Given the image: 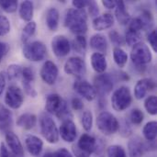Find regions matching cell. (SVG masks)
Masks as SVG:
<instances>
[{
    "label": "cell",
    "instance_id": "obj_25",
    "mask_svg": "<svg viewBox=\"0 0 157 157\" xmlns=\"http://www.w3.org/2000/svg\"><path fill=\"white\" fill-rule=\"evenodd\" d=\"M60 13L57 8L51 7L47 10L46 13V25L48 29L52 31H55L59 26Z\"/></svg>",
    "mask_w": 157,
    "mask_h": 157
},
{
    "label": "cell",
    "instance_id": "obj_8",
    "mask_svg": "<svg viewBox=\"0 0 157 157\" xmlns=\"http://www.w3.org/2000/svg\"><path fill=\"white\" fill-rule=\"evenodd\" d=\"M94 88L97 95L100 97H105L109 95L114 86L113 78L109 74H100L94 78Z\"/></svg>",
    "mask_w": 157,
    "mask_h": 157
},
{
    "label": "cell",
    "instance_id": "obj_42",
    "mask_svg": "<svg viewBox=\"0 0 157 157\" xmlns=\"http://www.w3.org/2000/svg\"><path fill=\"white\" fill-rule=\"evenodd\" d=\"M109 36L110 40H111L114 44L118 45V47L122 46V45L125 43L124 38H123L117 30H111V31L109 33Z\"/></svg>",
    "mask_w": 157,
    "mask_h": 157
},
{
    "label": "cell",
    "instance_id": "obj_10",
    "mask_svg": "<svg viewBox=\"0 0 157 157\" xmlns=\"http://www.w3.org/2000/svg\"><path fill=\"white\" fill-rule=\"evenodd\" d=\"M24 101V96L22 90L17 86H10L6 92L5 103L7 107L13 109H19Z\"/></svg>",
    "mask_w": 157,
    "mask_h": 157
},
{
    "label": "cell",
    "instance_id": "obj_51",
    "mask_svg": "<svg viewBox=\"0 0 157 157\" xmlns=\"http://www.w3.org/2000/svg\"><path fill=\"white\" fill-rule=\"evenodd\" d=\"M73 153L75 157H90V155H88L86 153H84L83 151H81L76 145L73 146Z\"/></svg>",
    "mask_w": 157,
    "mask_h": 157
},
{
    "label": "cell",
    "instance_id": "obj_23",
    "mask_svg": "<svg viewBox=\"0 0 157 157\" xmlns=\"http://www.w3.org/2000/svg\"><path fill=\"white\" fill-rule=\"evenodd\" d=\"M115 17L118 22L121 25H127L131 19V16L127 11L125 3L123 1H116Z\"/></svg>",
    "mask_w": 157,
    "mask_h": 157
},
{
    "label": "cell",
    "instance_id": "obj_48",
    "mask_svg": "<svg viewBox=\"0 0 157 157\" xmlns=\"http://www.w3.org/2000/svg\"><path fill=\"white\" fill-rule=\"evenodd\" d=\"M0 157H17L15 155H13L10 151H8L7 147L6 146L5 144H1V147H0Z\"/></svg>",
    "mask_w": 157,
    "mask_h": 157
},
{
    "label": "cell",
    "instance_id": "obj_44",
    "mask_svg": "<svg viewBox=\"0 0 157 157\" xmlns=\"http://www.w3.org/2000/svg\"><path fill=\"white\" fill-rule=\"evenodd\" d=\"M87 7H88L89 13H90L91 16L96 17V16L98 15V13H99L98 6V4L95 1H89L88 5H87Z\"/></svg>",
    "mask_w": 157,
    "mask_h": 157
},
{
    "label": "cell",
    "instance_id": "obj_38",
    "mask_svg": "<svg viewBox=\"0 0 157 157\" xmlns=\"http://www.w3.org/2000/svg\"><path fill=\"white\" fill-rule=\"evenodd\" d=\"M128 29H132V30H135V31L141 32V30L143 29H144V22H143L142 18L140 17H134V18H131L129 23H128Z\"/></svg>",
    "mask_w": 157,
    "mask_h": 157
},
{
    "label": "cell",
    "instance_id": "obj_3",
    "mask_svg": "<svg viewBox=\"0 0 157 157\" xmlns=\"http://www.w3.org/2000/svg\"><path fill=\"white\" fill-rule=\"evenodd\" d=\"M97 127L104 135L110 136L115 134L120 129L118 119L109 111H102L97 118Z\"/></svg>",
    "mask_w": 157,
    "mask_h": 157
},
{
    "label": "cell",
    "instance_id": "obj_6",
    "mask_svg": "<svg viewBox=\"0 0 157 157\" xmlns=\"http://www.w3.org/2000/svg\"><path fill=\"white\" fill-rule=\"evenodd\" d=\"M131 60L137 67H144L153 60L150 48L144 42L135 44L131 52Z\"/></svg>",
    "mask_w": 157,
    "mask_h": 157
},
{
    "label": "cell",
    "instance_id": "obj_9",
    "mask_svg": "<svg viewBox=\"0 0 157 157\" xmlns=\"http://www.w3.org/2000/svg\"><path fill=\"white\" fill-rule=\"evenodd\" d=\"M63 70L69 75L81 77L86 72V65L85 61L80 57H71L65 62Z\"/></svg>",
    "mask_w": 157,
    "mask_h": 157
},
{
    "label": "cell",
    "instance_id": "obj_7",
    "mask_svg": "<svg viewBox=\"0 0 157 157\" xmlns=\"http://www.w3.org/2000/svg\"><path fill=\"white\" fill-rule=\"evenodd\" d=\"M22 52L27 60L31 62H40L46 57L47 48L43 42L35 40L26 43L23 47Z\"/></svg>",
    "mask_w": 157,
    "mask_h": 157
},
{
    "label": "cell",
    "instance_id": "obj_50",
    "mask_svg": "<svg viewBox=\"0 0 157 157\" xmlns=\"http://www.w3.org/2000/svg\"><path fill=\"white\" fill-rule=\"evenodd\" d=\"M6 74L4 72H0V96L4 92V89L6 87Z\"/></svg>",
    "mask_w": 157,
    "mask_h": 157
},
{
    "label": "cell",
    "instance_id": "obj_1",
    "mask_svg": "<svg viewBox=\"0 0 157 157\" xmlns=\"http://www.w3.org/2000/svg\"><path fill=\"white\" fill-rule=\"evenodd\" d=\"M64 26L70 29L72 33L83 35L87 31V17L85 10L70 8L64 17Z\"/></svg>",
    "mask_w": 157,
    "mask_h": 157
},
{
    "label": "cell",
    "instance_id": "obj_35",
    "mask_svg": "<svg viewBox=\"0 0 157 157\" xmlns=\"http://www.w3.org/2000/svg\"><path fill=\"white\" fill-rule=\"evenodd\" d=\"M81 124L86 132H90L93 127V114L91 111L86 110L81 117Z\"/></svg>",
    "mask_w": 157,
    "mask_h": 157
},
{
    "label": "cell",
    "instance_id": "obj_47",
    "mask_svg": "<svg viewBox=\"0 0 157 157\" xmlns=\"http://www.w3.org/2000/svg\"><path fill=\"white\" fill-rule=\"evenodd\" d=\"M71 104H72V108L75 110H78L79 111V110H82L84 109V103H83V101L79 98H72Z\"/></svg>",
    "mask_w": 157,
    "mask_h": 157
},
{
    "label": "cell",
    "instance_id": "obj_32",
    "mask_svg": "<svg viewBox=\"0 0 157 157\" xmlns=\"http://www.w3.org/2000/svg\"><path fill=\"white\" fill-rule=\"evenodd\" d=\"M141 32L132 30V29H127L125 33V42L129 46H134L135 44L141 42Z\"/></svg>",
    "mask_w": 157,
    "mask_h": 157
},
{
    "label": "cell",
    "instance_id": "obj_43",
    "mask_svg": "<svg viewBox=\"0 0 157 157\" xmlns=\"http://www.w3.org/2000/svg\"><path fill=\"white\" fill-rule=\"evenodd\" d=\"M149 43H150V46L152 47L153 51L155 52H157V42H156V30H152L149 35H148V38H147Z\"/></svg>",
    "mask_w": 157,
    "mask_h": 157
},
{
    "label": "cell",
    "instance_id": "obj_33",
    "mask_svg": "<svg viewBox=\"0 0 157 157\" xmlns=\"http://www.w3.org/2000/svg\"><path fill=\"white\" fill-rule=\"evenodd\" d=\"M108 157H127L125 149L121 145H110L107 150Z\"/></svg>",
    "mask_w": 157,
    "mask_h": 157
},
{
    "label": "cell",
    "instance_id": "obj_45",
    "mask_svg": "<svg viewBox=\"0 0 157 157\" xmlns=\"http://www.w3.org/2000/svg\"><path fill=\"white\" fill-rule=\"evenodd\" d=\"M87 0H74L72 2V5L74 6V8L75 9H79V10H84V8L87 7L88 5Z\"/></svg>",
    "mask_w": 157,
    "mask_h": 157
},
{
    "label": "cell",
    "instance_id": "obj_36",
    "mask_svg": "<svg viewBox=\"0 0 157 157\" xmlns=\"http://www.w3.org/2000/svg\"><path fill=\"white\" fill-rule=\"evenodd\" d=\"M22 67L18 64H10L7 68L6 75L9 80L18 79L22 75Z\"/></svg>",
    "mask_w": 157,
    "mask_h": 157
},
{
    "label": "cell",
    "instance_id": "obj_28",
    "mask_svg": "<svg viewBox=\"0 0 157 157\" xmlns=\"http://www.w3.org/2000/svg\"><path fill=\"white\" fill-rule=\"evenodd\" d=\"M143 134L146 141L148 142H154L156 139L157 134V124L156 121H149L147 122L144 129H143Z\"/></svg>",
    "mask_w": 157,
    "mask_h": 157
},
{
    "label": "cell",
    "instance_id": "obj_20",
    "mask_svg": "<svg viewBox=\"0 0 157 157\" xmlns=\"http://www.w3.org/2000/svg\"><path fill=\"white\" fill-rule=\"evenodd\" d=\"M90 46L93 50L96 51V52L104 54L108 51L107 38L102 34L97 33L90 38Z\"/></svg>",
    "mask_w": 157,
    "mask_h": 157
},
{
    "label": "cell",
    "instance_id": "obj_17",
    "mask_svg": "<svg viewBox=\"0 0 157 157\" xmlns=\"http://www.w3.org/2000/svg\"><path fill=\"white\" fill-rule=\"evenodd\" d=\"M6 143L10 152L17 157H22L24 155V149L19 141L18 137L12 132H6Z\"/></svg>",
    "mask_w": 157,
    "mask_h": 157
},
{
    "label": "cell",
    "instance_id": "obj_30",
    "mask_svg": "<svg viewBox=\"0 0 157 157\" xmlns=\"http://www.w3.org/2000/svg\"><path fill=\"white\" fill-rule=\"evenodd\" d=\"M86 39L83 35H77L72 41L71 48L77 53L84 54L86 51Z\"/></svg>",
    "mask_w": 157,
    "mask_h": 157
},
{
    "label": "cell",
    "instance_id": "obj_34",
    "mask_svg": "<svg viewBox=\"0 0 157 157\" xmlns=\"http://www.w3.org/2000/svg\"><path fill=\"white\" fill-rule=\"evenodd\" d=\"M144 108L150 115H156L157 99L155 96H149L144 101Z\"/></svg>",
    "mask_w": 157,
    "mask_h": 157
},
{
    "label": "cell",
    "instance_id": "obj_21",
    "mask_svg": "<svg viewBox=\"0 0 157 157\" xmlns=\"http://www.w3.org/2000/svg\"><path fill=\"white\" fill-rule=\"evenodd\" d=\"M91 65L94 71L98 74H104L108 67V63L105 54L94 52L91 55Z\"/></svg>",
    "mask_w": 157,
    "mask_h": 157
},
{
    "label": "cell",
    "instance_id": "obj_37",
    "mask_svg": "<svg viewBox=\"0 0 157 157\" xmlns=\"http://www.w3.org/2000/svg\"><path fill=\"white\" fill-rule=\"evenodd\" d=\"M17 1L15 0H3L0 1V7L6 13H14L17 8Z\"/></svg>",
    "mask_w": 157,
    "mask_h": 157
},
{
    "label": "cell",
    "instance_id": "obj_53",
    "mask_svg": "<svg viewBox=\"0 0 157 157\" xmlns=\"http://www.w3.org/2000/svg\"><path fill=\"white\" fill-rule=\"evenodd\" d=\"M43 157H54L53 156V153H46Z\"/></svg>",
    "mask_w": 157,
    "mask_h": 157
},
{
    "label": "cell",
    "instance_id": "obj_49",
    "mask_svg": "<svg viewBox=\"0 0 157 157\" xmlns=\"http://www.w3.org/2000/svg\"><path fill=\"white\" fill-rule=\"evenodd\" d=\"M54 157H73V155L65 148H61L53 153Z\"/></svg>",
    "mask_w": 157,
    "mask_h": 157
},
{
    "label": "cell",
    "instance_id": "obj_13",
    "mask_svg": "<svg viewBox=\"0 0 157 157\" xmlns=\"http://www.w3.org/2000/svg\"><path fill=\"white\" fill-rule=\"evenodd\" d=\"M58 75H59L58 67L53 62L46 61L43 63L40 69V77L45 84L49 86L54 85L58 78Z\"/></svg>",
    "mask_w": 157,
    "mask_h": 157
},
{
    "label": "cell",
    "instance_id": "obj_39",
    "mask_svg": "<svg viewBox=\"0 0 157 157\" xmlns=\"http://www.w3.org/2000/svg\"><path fill=\"white\" fill-rule=\"evenodd\" d=\"M21 76H22V79H23V83L34 84L35 75H34V71L30 67H24L22 69Z\"/></svg>",
    "mask_w": 157,
    "mask_h": 157
},
{
    "label": "cell",
    "instance_id": "obj_41",
    "mask_svg": "<svg viewBox=\"0 0 157 157\" xmlns=\"http://www.w3.org/2000/svg\"><path fill=\"white\" fill-rule=\"evenodd\" d=\"M10 31V21L5 16H0V36H5Z\"/></svg>",
    "mask_w": 157,
    "mask_h": 157
},
{
    "label": "cell",
    "instance_id": "obj_52",
    "mask_svg": "<svg viewBox=\"0 0 157 157\" xmlns=\"http://www.w3.org/2000/svg\"><path fill=\"white\" fill-rule=\"evenodd\" d=\"M102 5L106 8H108V9H115V7H116V1L104 0V1H102Z\"/></svg>",
    "mask_w": 157,
    "mask_h": 157
},
{
    "label": "cell",
    "instance_id": "obj_29",
    "mask_svg": "<svg viewBox=\"0 0 157 157\" xmlns=\"http://www.w3.org/2000/svg\"><path fill=\"white\" fill-rule=\"evenodd\" d=\"M113 59H114L115 63L120 68H123L127 64L128 54L121 47H115L114 50H113Z\"/></svg>",
    "mask_w": 157,
    "mask_h": 157
},
{
    "label": "cell",
    "instance_id": "obj_5",
    "mask_svg": "<svg viewBox=\"0 0 157 157\" xmlns=\"http://www.w3.org/2000/svg\"><path fill=\"white\" fill-rule=\"evenodd\" d=\"M132 101L131 90L128 86H122L116 89L111 97V105L116 111H123L127 109Z\"/></svg>",
    "mask_w": 157,
    "mask_h": 157
},
{
    "label": "cell",
    "instance_id": "obj_16",
    "mask_svg": "<svg viewBox=\"0 0 157 157\" xmlns=\"http://www.w3.org/2000/svg\"><path fill=\"white\" fill-rule=\"evenodd\" d=\"M76 146L88 155L95 153L96 150L98 149L97 140L92 135L87 133H84L80 136Z\"/></svg>",
    "mask_w": 157,
    "mask_h": 157
},
{
    "label": "cell",
    "instance_id": "obj_11",
    "mask_svg": "<svg viewBox=\"0 0 157 157\" xmlns=\"http://www.w3.org/2000/svg\"><path fill=\"white\" fill-rule=\"evenodd\" d=\"M52 50L57 57H64L69 54L71 51V43L69 40L63 35L55 36L51 42Z\"/></svg>",
    "mask_w": 157,
    "mask_h": 157
},
{
    "label": "cell",
    "instance_id": "obj_24",
    "mask_svg": "<svg viewBox=\"0 0 157 157\" xmlns=\"http://www.w3.org/2000/svg\"><path fill=\"white\" fill-rule=\"evenodd\" d=\"M129 154L131 157H142L145 152V145L139 137H135L129 142Z\"/></svg>",
    "mask_w": 157,
    "mask_h": 157
},
{
    "label": "cell",
    "instance_id": "obj_40",
    "mask_svg": "<svg viewBox=\"0 0 157 157\" xmlns=\"http://www.w3.org/2000/svg\"><path fill=\"white\" fill-rule=\"evenodd\" d=\"M144 116L142 110L138 109H134L132 110L131 114H130V120L132 121V123L135 124V125H139L144 121Z\"/></svg>",
    "mask_w": 157,
    "mask_h": 157
},
{
    "label": "cell",
    "instance_id": "obj_15",
    "mask_svg": "<svg viewBox=\"0 0 157 157\" xmlns=\"http://www.w3.org/2000/svg\"><path fill=\"white\" fill-rule=\"evenodd\" d=\"M155 82L152 78H144L139 80L134 87V97L136 99H143L148 93L155 88Z\"/></svg>",
    "mask_w": 157,
    "mask_h": 157
},
{
    "label": "cell",
    "instance_id": "obj_18",
    "mask_svg": "<svg viewBox=\"0 0 157 157\" xmlns=\"http://www.w3.org/2000/svg\"><path fill=\"white\" fill-rule=\"evenodd\" d=\"M114 16L110 13H105L99 17H96L93 20L92 27L95 30L102 31L111 28L114 25Z\"/></svg>",
    "mask_w": 157,
    "mask_h": 157
},
{
    "label": "cell",
    "instance_id": "obj_12",
    "mask_svg": "<svg viewBox=\"0 0 157 157\" xmlns=\"http://www.w3.org/2000/svg\"><path fill=\"white\" fill-rule=\"evenodd\" d=\"M74 89L78 95L83 97L87 101H93L97 98V93L94 86L86 80L78 78L74 83Z\"/></svg>",
    "mask_w": 157,
    "mask_h": 157
},
{
    "label": "cell",
    "instance_id": "obj_46",
    "mask_svg": "<svg viewBox=\"0 0 157 157\" xmlns=\"http://www.w3.org/2000/svg\"><path fill=\"white\" fill-rule=\"evenodd\" d=\"M9 52V45L6 42L0 41V63H2L5 56Z\"/></svg>",
    "mask_w": 157,
    "mask_h": 157
},
{
    "label": "cell",
    "instance_id": "obj_26",
    "mask_svg": "<svg viewBox=\"0 0 157 157\" xmlns=\"http://www.w3.org/2000/svg\"><path fill=\"white\" fill-rule=\"evenodd\" d=\"M37 117L32 113H24L18 117L17 125L24 130H31L36 126Z\"/></svg>",
    "mask_w": 157,
    "mask_h": 157
},
{
    "label": "cell",
    "instance_id": "obj_22",
    "mask_svg": "<svg viewBox=\"0 0 157 157\" xmlns=\"http://www.w3.org/2000/svg\"><path fill=\"white\" fill-rule=\"evenodd\" d=\"M13 124V115L12 112L3 105H0V131L9 132Z\"/></svg>",
    "mask_w": 157,
    "mask_h": 157
},
{
    "label": "cell",
    "instance_id": "obj_31",
    "mask_svg": "<svg viewBox=\"0 0 157 157\" xmlns=\"http://www.w3.org/2000/svg\"><path fill=\"white\" fill-rule=\"evenodd\" d=\"M36 29H37L36 22L30 21V22L27 23V25L23 28L22 33H21V40L23 43L26 44L29 42L30 38L34 36V34L36 32Z\"/></svg>",
    "mask_w": 157,
    "mask_h": 157
},
{
    "label": "cell",
    "instance_id": "obj_4",
    "mask_svg": "<svg viewBox=\"0 0 157 157\" xmlns=\"http://www.w3.org/2000/svg\"><path fill=\"white\" fill-rule=\"evenodd\" d=\"M40 132L44 139L52 144H57L59 141V130L53 119L46 113H42L40 117Z\"/></svg>",
    "mask_w": 157,
    "mask_h": 157
},
{
    "label": "cell",
    "instance_id": "obj_19",
    "mask_svg": "<svg viewBox=\"0 0 157 157\" xmlns=\"http://www.w3.org/2000/svg\"><path fill=\"white\" fill-rule=\"evenodd\" d=\"M25 145L28 152L33 156L40 155L43 149V142L39 137L31 134L25 137Z\"/></svg>",
    "mask_w": 157,
    "mask_h": 157
},
{
    "label": "cell",
    "instance_id": "obj_14",
    "mask_svg": "<svg viewBox=\"0 0 157 157\" xmlns=\"http://www.w3.org/2000/svg\"><path fill=\"white\" fill-rule=\"evenodd\" d=\"M59 135L66 143H73L77 136V130L75 122L72 120H64L60 127Z\"/></svg>",
    "mask_w": 157,
    "mask_h": 157
},
{
    "label": "cell",
    "instance_id": "obj_2",
    "mask_svg": "<svg viewBox=\"0 0 157 157\" xmlns=\"http://www.w3.org/2000/svg\"><path fill=\"white\" fill-rule=\"evenodd\" d=\"M45 109L48 113L56 116L60 120H69L68 116H71L67 102L58 94H51L47 97Z\"/></svg>",
    "mask_w": 157,
    "mask_h": 157
},
{
    "label": "cell",
    "instance_id": "obj_27",
    "mask_svg": "<svg viewBox=\"0 0 157 157\" xmlns=\"http://www.w3.org/2000/svg\"><path fill=\"white\" fill-rule=\"evenodd\" d=\"M19 17L28 22H30L32 17H33V13H34V6L31 1H23L20 4L19 9H18Z\"/></svg>",
    "mask_w": 157,
    "mask_h": 157
}]
</instances>
